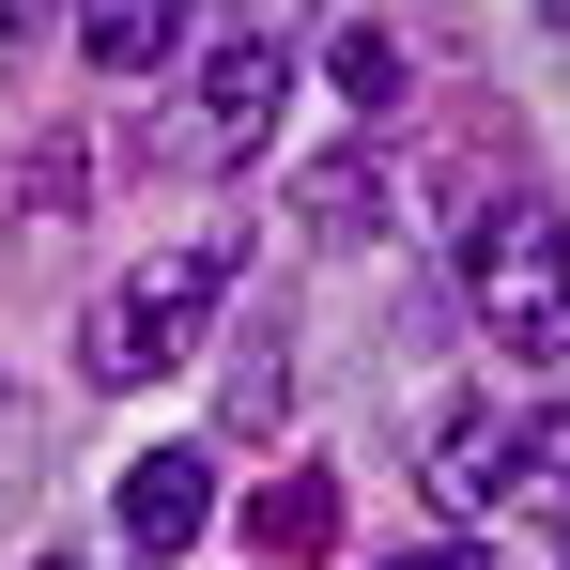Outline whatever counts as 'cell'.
Wrapping results in <instances>:
<instances>
[{
	"label": "cell",
	"instance_id": "6da1fadb",
	"mask_svg": "<svg viewBox=\"0 0 570 570\" xmlns=\"http://www.w3.org/2000/svg\"><path fill=\"white\" fill-rule=\"evenodd\" d=\"M463 293H478V324H493L524 371H570V232L524 186L463 216Z\"/></svg>",
	"mask_w": 570,
	"mask_h": 570
},
{
	"label": "cell",
	"instance_id": "7a4b0ae2",
	"mask_svg": "<svg viewBox=\"0 0 570 570\" xmlns=\"http://www.w3.org/2000/svg\"><path fill=\"white\" fill-rule=\"evenodd\" d=\"M216 308H232V232H200V247H155L124 293H94V385H155V371H186L200 340H216Z\"/></svg>",
	"mask_w": 570,
	"mask_h": 570
},
{
	"label": "cell",
	"instance_id": "3957f363",
	"mask_svg": "<svg viewBox=\"0 0 570 570\" xmlns=\"http://www.w3.org/2000/svg\"><path fill=\"white\" fill-rule=\"evenodd\" d=\"M278 108H293V47H278V31H232V47H200V78H186V108L155 124V155L232 170V155H263Z\"/></svg>",
	"mask_w": 570,
	"mask_h": 570
},
{
	"label": "cell",
	"instance_id": "277c9868",
	"mask_svg": "<svg viewBox=\"0 0 570 570\" xmlns=\"http://www.w3.org/2000/svg\"><path fill=\"white\" fill-rule=\"evenodd\" d=\"M108 524H124V556H139V570H170L200 524H216V448H139L124 493H108Z\"/></svg>",
	"mask_w": 570,
	"mask_h": 570
},
{
	"label": "cell",
	"instance_id": "5b68a950",
	"mask_svg": "<svg viewBox=\"0 0 570 570\" xmlns=\"http://www.w3.org/2000/svg\"><path fill=\"white\" fill-rule=\"evenodd\" d=\"M432 509H448V524L509 509V416H493V401H448V416H432Z\"/></svg>",
	"mask_w": 570,
	"mask_h": 570
},
{
	"label": "cell",
	"instance_id": "8992f818",
	"mask_svg": "<svg viewBox=\"0 0 570 570\" xmlns=\"http://www.w3.org/2000/svg\"><path fill=\"white\" fill-rule=\"evenodd\" d=\"M78 62H94L108 94L124 78H170L186 62V0H78Z\"/></svg>",
	"mask_w": 570,
	"mask_h": 570
},
{
	"label": "cell",
	"instance_id": "52a82bcc",
	"mask_svg": "<svg viewBox=\"0 0 570 570\" xmlns=\"http://www.w3.org/2000/svg\"><path fill=\"white\" fill-rule=\"evenodd\" d=\"M247 556H278V570H308V556H340V478H324V463H293V478H263V493H247Z\"/></svg>",
	"mask_w": 570,
	"mask_h": 570
},
{
	"label": "cell",
	"instance_id": "ba28073f",
	"mask_svg": "<svg viewBox=\"0 0 570 570\" xmlns=\"http://www.w3.org/2000/svg\"><path fill=\"white\" fill-rule=\"evenodd\" d=\"M216 416H232V432H278V416H293V355H278V324H232V371H216Z\"/></svg>",
	"mask_w": 570,
	"mask_h": 570
},
{
	"label": "cell",
	"instance_id": "9c48e42d",
	"mask_svg": "<svg viewBox=\"0 0 570 570\" xmlns=\"http://www.w3.org/2000/svg\"><path fill=\"white\" fill-rule=\"evenodd\" d=\"M371 155H324V170H308V186H293V216H308V232H324V247H371V232H385V216H371Z\"/></svg>",
	"mask_w": 570,
	"mask_h": 570
},
{
	"label": "cell",
	"instance_id": "30bf717a",
	"mask_svg": "<svg viewBox=\"0 0 570 570\" xmlns=\"http://www.w3.org/2000/svg\"><path fill=\"white\" fill-rule=\"evenodd\" d=\"M509 509L524 524H570V416H524L509 432Z\"/></svg>",
	"mask_w": 570,
	"mask_h": 570
},
{
	"label": "cell",
	"instance_id": "8fae6325",
	"mask_svg": "<svg viewBox=\"0 0 570 570\" xmlns=\"http://www.w3.org/2000/svg\"><path fill=\"white\" fill-rule=\"evenodd\" d=\"M324 62H340V94L371 108V124H385V108H401V31H340Z\"/></svg>",
	"mask_w": 570,
	"mask_h": 570
},
{
	"label": "cell",
	"instance_id": "7c38bea8",
	"mask_svg": "<svg viewBox=\"0 0 570 570\" xmlns=\"http://www.w3.org/2000/svg\"><path fill=\"white\" fill-rule=\"evenodd\" d=\"M385 570H493L478 540H416V556H385Z\"/></svg>",
	"mask_w": 570,
	"mask_h": 570
},
{
	"label": "cell",
	"instance_id": "4fadbf2b",
	"mask_svg": "<svg viewBox=\"0 0 570 570\" xmlns=\"http://www.w3.org/2000/svg\"><path fill=\"white\" fill-rule=\"evenodd\" d=\"M0 16H16V31H31V16H47V0H0Z\"/></svg>",
	"mask_w": 570,
	"mask_h": 570
},
{
	"label": "cell",
	"instance_id": "5bb4252c",
	"mask_svg": "<svg viewBox=\"0 0 570 570\" xmlns=\"http://www.w3.org/2000/svg\"><path fill=\"white\" fill-rule=\"evenodd\" d=\"M47 570H94V556H47Z\"/></svg>",
	"mask_w": 570,
	"mask_h": 570
},
{
	"label": "cell",
	"instance_id": "9a60e30c",
	"mask_svg": "<svg viewBox=\"0 0 570 570\" xmlns=\"http://www.w3.org/2000/svg\"><path fill=\"white\" fill-rule=\"evenodd\" d=\"M556 16H570V0H556Z\"/></svg>",
	"mask_w": 570,
	"mask_h": 570
}]
</instances>
